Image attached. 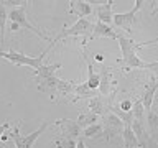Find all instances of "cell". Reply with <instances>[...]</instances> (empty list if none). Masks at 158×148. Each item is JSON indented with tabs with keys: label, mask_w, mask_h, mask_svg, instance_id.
<instances>
[{
	"label": "cell",
	"mask_w": 158,
	"mask_h": 148,
	"mask_svg": "<svg viewBox=\"0 0 158 148\" xmlns=\"http://www.w3.org/2000/svg\"><path fill=\"white\" fill-rule=\"evenodd\" d=\"M118 44H120V49H122V59H120V64L125 68H130V69H145V61H142L138 58L137 51L143 46H147V43H135L133 39L130 38H125L123 35H118L117 38Z\"/></svg>",
	"instance_id": "cell-1"
},
{
	"label": "cell",
	"mask_w": 158,
	"mask_h": 148,
	"mask_svg": "<svg viewBox=\"0 0 158 148\" xmlns=\"http://www.w3.org/2000/svg\"><path fill=\"white\" fill-rule=\"evenodd\" d=\"M132 130H133V133H135V137H137L138 143H140V146L145 148L147 143H148V133L145 132V123H142L138 120H133L132 122Z\"/></svg>",
	"instance_id": "cell-17"
},
{
	"label": "cell",
	"mask_w": 158,
	"mask_h": 148,
	"mask_svg": "<svg viewBox=\"0 0 158 148\" xmlns=\"http://www.w3.org/2000/svg\"><path fill=\"white\" fill-rule=\"evenodd\" d=\"M155 43H158V38H156V39H155Z\"/></svg>",
	"instance_id": "cell-34"
},
{
	"label": "cell",
	"mask_w": 158,
	"mask_h": 148,
	"mask_svg": "<svg viewBox=\"0 0 158 148\" xmlns=\"http://www.w3.org/2000/svg\"><path fill=\"white\" fill-rule=\"evenodd\" d=\"M92 28H94V25L89 22L87 18H79L76 23L73 25V27H69L66 28L64 27L61 31L58 33V36L56 38H53V43L49 44V46H54V43L59 41V39H63V38H66V36H87V38H91V33H92Z\"/></svg>",
	"instance_id": "cell-4"
},
{
	"label": "cell",
	"mask_w": 158,
	"mask_h": 148,
	"mask_svg": "<svg viewBox=\"0 0 158 148\" xmlns=\"http://www.w3.org/2000/svg\"><path fill=\"white\" fill-rule=\"evenodd\" d=\"M153 5H155V8H153V13H156L158 12V2H152Z\"/></svg>",
	"instance_id": "cell-33"
},
{
	"label": "cell",
	"mask_w": 158,
	"mask_h": 148,
	"mask_svg": "<svg viewBox=\"0 0 158 148\" xmlns=\"http://www.w3.org/2000/svg\"><path fill=\"white\" fill-rule=\"evenodd\" d=\"M122 138H123V148H138L140 143H138L135 133H133L132 127H123V132H122Z\"/></svg>",
	"instance_id": "cell-21"
},
{
	"label": "cell",
	"mask_w": 158,
	"mask_h": 148,
	"mask_svg": "<svg viewBox=\"0 0 158 148\" xmlns=\"http://www.w3.org/2000/svg\"><path fill=\"white\" fill-rule=\"evenodd\" d=\"M158 91V79L152 77L150 81H148V84L145 86V91H143V96H142V104L143 107H145V110H152V104H153V99H155V94Z\"/></svg>",
	"instance_id": "cell-10"
},
{
	"label": "cell",
	"mask_w": 158,
	"mask_h": 148,
	"mask_svg": "<svg viewBox=\"0 0 158 148\" xmlns=\"http://www.w3.org/2000/svg\"><path fill=\"white\" fill-rule=\"evenodd\" d=\"M104 117V123H102V127H104V137H106V142H109L110 138L114 137H117V135H122V132H123V122L118 118L117 115H114L112 112H109L106 113V115H102Z\"/></svg>",
	"instance_id": "cell-7"
},
{
	"label": "cell",
	"mask_w": 158,
	"mask_h": 148,
	"mask_svg": "<svg viewBox=\"0 0 158 148\" xmlns=\"http://www.w3.org/2000/svg\"><path fill=\"white\" fill-rule=\"evenodd\" d=\"M99 122V115H96L94 112H84V113H79L77 117V125L81 128H86L89 125H94V123Z\"/></svg>",
	"instance_id": "cell-23"
},
{
	"label": "cell",
	"mask_w": 158,
	"mask_h": 148,
	"mask_svg": "<svg viewBox=\"0 0 158 148\" xmlns=\"http://www.w3.org/2000/svg\"><path fill=\"white\" fill-rule=\"evenodd\" d=\"M112 0H107L106 3H102V5H97L96 7V15H97V22H102V23H112V18H114V15H112Z\"/></svg>",
	"instance_id": "cell-12"
},
{
	"label": "cell",
	"mask_w": 158,
	"mask_h": 148,
	"mask_svg": "<svg viewBox=\"0 0 158 148\" xmlns=\"http://www.w3.org/2000/svg\"><path fill=\"white\" fill-rule=\"evenodd\" d=\"M145 69H150V71H153V72H158V61L156 63H147Z\"/></svg>",
	"instance_id": "cell-30"
},
{
	"label": "cell",
	"mask_w": 158,
	"mask_h": 148,
	"mask_svg": "<svg viewBox=\"0 0 158 148\" xmlns=\"http://www.w3.org/2000/svg\"><path fill=\"white\" fill-rule=\"evenodd\" d=\"M109 112H112L114 115H117L120 120L123 122V125H127V127H132V122H133V113L132 110L130 112H123L120 107H115V105H109Z\"/></svg>",
	"instance_id": "cell-22"
},
{
	"label": "cell",
	"mask_w": 158,
	"mask_h": 148,
	"mask_svg": "<svg viewBox=\"0 0 158 148\" xmlns=\"http://www.w3.org/2000/svg\"><path fill=\"white\" fill-rule=\"evenodd\" d=\"M49 49H51V46H48L40 56H27V54L17 53V51H13V49L12 51H2V49H0V58H5L7 61L13 63L15 66H30L33 69H38L43 64V59L48 54Z\"/></svg>",
	"instance_id": "cell-3"
},
{
	"label": "cell",
	"mask_w": 158,
	"mask_h": 148,
	"mask_svg": "<svg viewBox=\"0 0 158 148\" xmlns=\"http://www.w3.org/2000/svg\"><path fill=\"white\" fill-rule=\"evenodd\" d=\"M53 123H54L56 127L61 128V133H59V137L71 138V140H77V138H79L81 127L77 125V122L69 120V118H59V120H54Z\"/></svg>",
	"instance_id": "cell-9"
},
{
	"label": "cell",
	"mask_w": 158,
	"mask_h": 148,
	"mask_svg": "<svg viewBox=\"0 0 158 148\" xmlns=\"http://www.w3.org/2000/svg\"><path fill=\"white\" fill-rule=\"evenodd\" d=\"M142 3H143L142 0H135V5H133L132 10H128V12H125V13H117V15H114L112 23L115 25V27L123 28L125 31H130L132 23H133V20H135V15H137L138 10L142 8Z\"/></svg>",
	"instance_id": "cell-8"
},
{
	"label": "cell",
	"mask_w": 158,
	"mask_h": 148,
	"mask_svg": "<svg viewBox=\"0 0 158 148\" xmlns=\"http://www.w3.org/2000/svg\"><path fill=\"white\" fill-rule=\"evenodd\" d=\"M107 107L109 105L106 104V97H102L101 94L96 96V97H92V99H89V109H91V112H94L99 117L106 115V112L109 110Z\"/></svg>",
	"instance_id": "cell-13"
},
{
	"label": "cell",
	"mask_w": 158,
	"mask_h": 148,
	"mask_svg": "<svg viewBox=\"0 0 158 148\" xmlns=\"http://www.w3.org/2000/svg\"><path fill=\"white\" fill-rule=\"evenodd\" d=\"M118 107H120L123 112H130V110H132V102H130V101H123Z\"/></svg>",
	"instance_id": "cell-29"
},
{
	"label": "cell",
	"mask_w": 158,
	"mask_h": 148,
	"mask_svg": "<svg viewBox=\"0 0 158 148\" xmlns=\"http://www.w3.org/2000/svg\"><path fill=\"white\" fill-rule=\"evenodd\" d=\"M86 63H87V81H86V84L91 89H94V91H99V81H101V76L94 71L92 61H91L89 56H86Z\"/></svg>",
	"instance_id": "cell-18"
},
{
	"label": "cell",
	"mask_w": 158,
	"mask_h": 148,
	"mask_svg": "<svg viewBox=\"0 0 158 148\" xmlns=\"http://www.w3.org/2000/svg\"><path fill=\"white\" fill-rule=\"evenodd\" d=\"M147 127H148V135L153 142L158 143V113L153 110L147 112Z\"/></svg>",
	"instance_id": "cell-14"
},
{
	"label": "cell",
	"mask_w": 158,
	"mask_h": 148,
	"mask_svg": "<svg viewBox=\"0 0 158 148\" xmlns=\"http://www.w3.org/2000/svg\"><path fill=\"white\" fill-rule=\"evenodd\" d=\"M3 7H12V8H18V7H25L30 2H25V0H5V2H0Z\"/></svg>",
	"instance_id": "cell-28"
},
{
	"label": "cell",
	"mask_w": 158,
	"mask_h": 148,
	"mask_svg": "<svg viewBox=\"0 0 158 148\" xmlns=\"http://www.w3.org/2000/svg\"><path fill=\"white\" fill-rule=\"evenodd\" d=\"M82 135L86 138H99L101 135H104V127L102 123H94V125H89L82 130Z\"/></svg>",
	"instance_id": "cell-25"
},
{
	"label": "cell",
	"mask_w": 158,
	"mask_h": 148,
	"mask_svg": "<svg viewBox=\"0 0 158 148\" xmlns=\"http://www.w3.org/2000/svg\"><path fill=\"white\" fill-rule=\"evenodd\" d=\"M74 94H76V97L73 99V102H76V101H79V99H86V97L92 99V97H96V96H99V91H94V89H91L86 82H82V84H79V86H76Z\"/></svg>",
	"instance_id": "cell-19"
},
{
	"label": "cell",
	"mask_w": 158,
	"mask_h": 148,
	"mask_svg": "<svg viewBox=\"0 0 158 148\" xmlns=\"http://www.w3.org/2000/svg\"><path fill=\"white\" fill-rule=\"evenodd\" d=\"M36 82H38V91L48 94L51 99H56L59 96H66V94H73L74 89H76L73 81H63L58 76L36 79Z\"/></svg>",
	"instance_id": "cell-2"
},
{
	"label": "cell",
	"mask_w": 158,
	"mask_h": 148,
	"mask_svg": "<svg viewBox=\"0 0 158 148\" xmlns=\"http://www.w3.org/2000/svg\"><path fill=\"white\" fill-rule=\"evenodd\" d=\"M8 18L12 20V23H17L20 28H27V30H30V31H33L36 36H40V38H43V39H46V41L51 44L53 43V39L48 36L46 33H43L41 30H38V28H35L31 23H30V20H28V17H27V10H25V7H18V8H12L8 12Z\"/></svg>",
	"instance_id": "cell-5"
},
{
	"label": "cell",
	"mask_w": 158,
	"mask_h": 148,
	"mask_svg": "<svg viewBox=\"0 0 158 148\" xmlns=\"http://www.w3.org/2000/svg\"><path fill=\"white\" fill-rule=\"evenodd\" d=\"M76 148H86V143H84L82 138H77L76 140Z\"/></svg>",
	"instance_id": "cell-32"
},
{
	"label": "cell",
	"mask_w": 158,
	"mask_h": 148,
	"mask_svg": "<svg viewBox=\"0 0 158 148\" xmlns=\"http://www.w3.org/2000/svg\"><path fill=\"white\" fill-rule=\"evenodd\" d=\"M110 71L109 69H104L101 74V81H99V92H101L102 97H106L110 94V86H112V79H110Z\"/></svg>",
	"instance_id": "cell-20"
},
{
	"label": "cell",
	"mask_w": 158,
	"mask_h": 148,
	"mask_svg": "<svg viewBox=\"0 0 158 148\" xmlns=\"http://www.w3.org/2000/svg\"><path fill=\"white\" fill-rule=\"evenodd\" d=\"M48 125H49V122H48V120H46V122H43L41 125H40V128H36V130L31 132V133H28V135H22V133H20V125H17L12 132L8 133V135L13 138L15 146H17V148H31V146H33V143L36 142V138H38V137L41 135V133L48 128Z\"/></svg>",
	"instance_id": "cell-6"
},
{
	"label": "cell",
	"mask_w": 158,
	"mask_h": 148,
	"mask_svg": "<svg viewBox=\"0 0 158 148\" xmlns=\"http://www.w3.org/2000/svg\"><path fill=\"white\" fill-rule=\"evenodd\" d=\"M54 145H56V148H76V140L58 137L56 140H54Z\"/></svg>",
	"instance_id": "cell-27"
},
{
	"label": "cell",
	"mask_w": 158,
	"mask_h": 148,
	"mask_svg": "<svg viewBox=\"0 0 158 148\" xmlns=\"http://www.w3.org/2000/svg\"><path fill=\"white\" fill-rule=\"evenodd\" d=\"M145 107H143V104L140 99H135L132 104V113H133V120H138L142 123H145Z\"/></svg>",
	"instance_id": "cell-24"
},
{
	"label": "cell",
	"mask_w": 158,
	"mask_h": 148,
	"mask_svg": "<svg viewBox=\"0 0 158 148\" xmlns=\"http://www.w3.org/2000/svg\"><path fill=\"white\" fill-rule=\"evenodd\" d=\"M61 68L59 63H54V64H41L38 69H33V74L36 76V79H44V77H49V76H56V71Z\"/></svg>",
	"instance_id": "cell-15"
},
{
	"label": "cell",
	"mask_w": 158,
	"mask_h": 148,
	"mask_svg": "<svg viewBox=\"0 0 158 148\" xmlns=\"http://www.w3.org/2000/svg\"><path fill=\"white\" fill-rule=\"evenodd\" d=\"M69 13H76L77 17H87V15L92 13V7L91 3L86 2V0H79V2H71V8H69Z\"/></svg>",
	"instance_id": "cell-16"
},
{
	"label": "cell",
	"mask_w": 158,
	"mask_h": 148,
	"mask_svg": "<svg viewBox=\"0 0 158 148\" xmlns=\"http://www.w3.org/2000/svg\"><path fill=\"white\" fill-rule=\"evenodd\" d=\"M7 20H8L7 7H3V5L0 3V43H3V39H5V27H7Z\"/></svg>",
	"instance_id": "cell-26"
},
{
	"label": "cell",
	"mask_w": 158,
	"mask_h": 148,
	"mask_svg": "<svg viewBox=\"0 0 158 148\" xmlns=\"http://www.w3.org/2000/svg\"><path fill=\"white\" fill-rule=\"evenodd\" d=\"M8 127H10V123H8V122H5V123H2V125H0V138L3 137V133H5V130H7Z\"/></svg>",
	"instance_id": "cell-31"
},
{
	"label": "cell",
	"mask_w": 158,
	"mask_h": 148,
	"mask_svg": "<svg viewBox=\"0 0 158 148\" xmlns=\"http://www.w3.org/2000/svg\"><path fill=\"white\" fill-rule=\"evenodd\" d=\"M91 38H110V39H117L118 35L109 27V25L102 23V22H96L91 33Z\"/></svg>",
	"instance_id": "cell-11"
}]
</instances>
